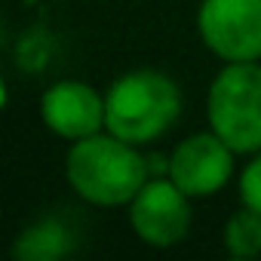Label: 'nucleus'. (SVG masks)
I'll use <instances>...</instances> for the list:
<instances>
[{
  "label": "nucleus",
  "instance_id": "f03ea898",
  "mask_svg": "<svg viewBox=\"0 0 261 261\" xmlns=\"http://www.w3.org/2000/svg\"><path fill=\"white\" fill-rule=\"evenodd\" d=\"M105 129L129 145H151L178 123L185 98L178 83L157 68H136L120 74L105 89Z\"/></svg>",
  "mask_w": 261,
  "mask_h": 261
},
{
  "label": "nucleus",
  "instance_id": "0eeeda50",
  "mask_svg": "<svg viewBox=\"0 0 261 261\" xmlns=\"http://www.w3.org/2000/svg\"><path fill=\"white\" fill-rule=\"evenodd\" d=\"M40 120L65 142H80L105 133V95L86 80H59L40 95Z\"/></svg>",
  "mask_w": 261,
  "mask_h": 261
},
{
  "label": "nucleus",
  "instance_id": "423d86ee",
  "mask_svg": "<svg viewBox=\"0 0 261 261\" xmlns=\"http://www.w3.org/2000/svg\"><path fill=\"white\" fill-rule=\"evenodd\" d=\"M237 151L212 129L181 139L169 154V178L191 197H215L233 175Z\"/></svg>",
  "mask_w": 261,
  "mask_h": 261
},
{
  "label": "nucleus",
  "instance_id": "39448f33",
  "mask_svg": "<svg viewBox=\"0 0 261 261\" xmlns=\"http://www.w3.org/2000/svg\"><path fill=\"white\" fill-rule=\"evenodd\" d=\"M197 34L221 62H258L261 0H200Z\"/></svg>",
  "mask_w": 261,
  "mask_h": 261
},
{
  "label": "nucleus",
  "instance_id": "7ed1b4c3",
  "mask_svg": "<svg viewBox=\"0 0 261 261\" xmlns=\"http://www.w3.org/2000/svg\"><path fill=\"white\" fill-rule=\"evenodd\" d=\"M209 129L218 133L237 154L261 151V59L227 62L206 92Z\"/></svg>",
  "mask_w": 261,
  "mask_h": 261
},
{
  "label": "nucleus",
  "instance_id": "9d476101",
  "mask_svg": "<svg viewBox=\"0 0 261 261\" xmlns=\"http://www.w3.org/2000/svg\"><path fill=\"white\" fill-rule=\"evenodd\" d=\"M240 200L261 212V151L252 154V160L240 172Z\"/></svg>",
  "mask_w": 261,
  "mask_h": 261
},
{
  "label": "nucleus",
  "instance_id": "20e7f679",
  "mask_svg": "<svg viewBox=\"0 0 261 261\" xmlns=\"http://www.w3.org/2000/svg\"><path fill=\"white\" fill-rule=\"evenodd\" d=\"M191 224V197L169 175H151L129 203V227L151 249H172L185 243Z\"/></svg>",
  "mask_w": 261,
  "mask_h": 261
},
{
  "label": "nucleus",
  "instance_id": "f257e3e1",
  "mask_svg": "<svg viewBox=\"0 0 261 261\" xmlns=\"http://www.w3.org/2000/svg\"><path fill=\"white\" fill-rule=\"evenodd\" d=\"M151 178V163L139 151L117 136L95 133L89 139L71 142L65 154V181L68 188L92 206H129L142 185Z\"/></svg>",
  "mask_w": 261,
  "mask_h": 261
},
{
  "label": "nucleus",
  "instance_id": "1a4fd4ad",
  "mask_svg": "<svg viewBox=\"0 0 261 261\" xmlns=\"http://www.w3.org/2000/svg\"><path fill=\"white\" fill-rule=\"evenodd\" d=\"M221 243L230 258H258L261 255V212L252 206H240L227 215Z\"/></svg>",
  "mask_w": 261,
  "mask_h": 261
},
{
  "label": "nucleus",
  "instance_id": "6e6552de",
  "mask_svg": "<svg viewBox=\"0 0 261 261\" xmlns=\"http://www.w3.org/2000/svg\"><path fill=\"white\" fill-rule=\"evenodd\" d=\"M74 252V230L59 218H37L13 240L16 261H62Z\"/></svg>",
  "mask_w": 261,
  "mask_h": 261
}]
</instances>
